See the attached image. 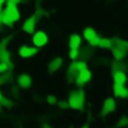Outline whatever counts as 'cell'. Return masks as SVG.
Returning <instances> with one entry per match:
<instances>
[{
	"mask_svg": "<svg viewBox=\"0 0 128 128\" xmlns=\"http://www.w3.org/2000/svg\"><path fill=\"white\" fill-rule=\"evenodd\" d=\"M113 80H114V84L124 86L126 82V75L124 72H115L113 73Z\"/></svg>",
	"mask_w": 128,
	"mask_h": 128,
	"instance_id": "15",
	"label": "cell"
},
{
	"mask_svg": "<svg viewBox=\"0 0 128 128\" xmlns=\"http://www.w3.org/2000/svg\"><path fill=\"white\" fill-rule=\"evenodd\" d=\"M100 37L98 36V35H96L93 39H91L90 41H89V44L91 45V46H94V47H96V46H98V44H99V42H100Z\"/></svg>",
	"mask_w": 128,
	"mask_h": 128,
	"instance_id": "22",
	"label": "cell"
},
{
	"mask_svg": "<svg viewBox=\"0 0 128 128\" xmlns=\"http://www.w3.org/2000/svg\"><path fill=\"white\" fill-rule=\"evenodd\" d=\"M91 79V72L86 68L84 70H82L78 76L76 77L75 79V83L78 85V86H82L83 84H85L86 82H88L89 80Z\"/></svg>",
	"mask_w": 128,
	"mask_h": 128,
	"instance_id": "7",
	"label": "cell"
},
{
	"mask_svg": "<svg viewBox=\"0 0 128 128\" xmlns=\"http://www.w3.org/2000/svg\"><path fill=\"white\" fill-rule=\"evenodd\" d=\"M81 128H88L87 126H83V127H81Z\"/></svg>",
	"mask_w": 128,
	"mask_h": 128,
	"instance_id": "28",
	"label": "cell"
},
{
	"mask_svg": "<svg viewBox=\"0 0 128 128\" xmlns=\"http://www.w3.org/2000/svg\"><path fill=\"white\" fill-rule=\"evenodd\" d=\"M17 82H18L19 87L22 89H27L31 86V78L28 74H21L18 77Z\"/></svg>",
	"mask_w": 128,
	"mask_h": 128,
	"instance_id": "11",
	"label": "cell"
},
{
	"mask_svg": "<svg viewBox=\"0 0 128 128\" xmlns=\"http://www.w3.org/2000/svg\"><path fill=\"white\" fill-rule=\"evenodd\" d=\"M3 3H5V1L0 0V13H1V7H2V4H3Z\"/></svg>",
	"mask_w": 128,
	"mask_h": 128,
	"instance_id": "27",
	"label": "cell"
},
{
	"mask_svg": "<svg viewBox=\"0 0 128 128\" xmlns=\"http://www.w3.org/2000/svg\"><path fill=\"white\" fill-rule=\"evenodd\" d=\"M12 81V75L10 72L0 74V84H7Z\"/></svg>",
	"mask_w": 128,
	"mask_h": 128,
	"instance_id": "18",
	"label": "cell"
},
{
	"mask_svg": "<svg viewBox=\"0 0 128 128\" xmlns=\"http://www.w3.org/2000/svg\"><path fill=\"white\" fill-rule=\"evenodd\" d=\"M125 70V65L123 63H120V62H117V61H114L112 63V71L113 73L115 72H123Z\"/></svg>",
	"mask_w": 128,
	"mask_h": 128,
	"instance_id": "17",
	"label": "cell"
},
{
	"mask_svg": "<svg viewBox=\"0 0 128 128\" xmlns=\"http://www.w3.org/2000/svg\"><path fill=\"white\" fill-rule=\"evenodd\" d=\"M48 42V37L47 35L42 32V31H38L34 34L33 36V43L36 47H42L45 44H47Z\"/></svg>",
	"mask_w": 128,
	"mask_h": 128,
	"instance_id": "6",
	"label": "cell"
},
{
	"mask_svg": "<svg viewBox=\"0 0 128 128\" xmlns=\"http://www.w3.org/2000/svg\"><path fill=\"white\" fill-rule=\"evenodd\" d=\"M84 101H85V94L83 89H77L70 93L69 100H68V106L72 109H83L84 107Z\"/></svg>",
	"mask_w": 128,
	"mask_h": 128,
	"instance_id": "2",
	"label": "cell"
},
{
	"mask_svg": "<svg viewBox=\"0 0 128 128\" xmlns=\"http://www.w3.org/2000/svg\"><path fill=\"white\" fill-rule=\"evenodd\" d=\"M0 105H3L5 107H10L12 105V101L8 97H1V99H0Z\"/></svg>",
	"mask_w": 128,
	"mask_h": 128,
	"instance_id": "21",
	"label": "cell"
},
{
	"mask_svg": "<svg viewBox=\"0 0 128 128\" xmlns=\"http://www.w3.org/2000/svg\"><path fill=\"white\" fill-rule=\"evenodd\" d=\"M79 54V50H70L69 51V57L71 59H76L78 57Z\"/></svg>",
	"mask_w": 128,
	"mask_h": 128,
	"instance_id": "25",
	"label": "cell"
},
{
	"mask_svg": "<svg viewBox=\"0 0 128 128\" xmlns=\"http://www.w3.org/2000/svg\"><path fill=\"white\" fill-rule=\"evenodd\" d=\"M81 44V38L77 34H72L69 36V48L70 50H79V46Z\"/></svg>",
	"mask_w": 128,
	"mask_h": 128,
	"instance_id": "10",
	"label": "cell"
},
{
	"mask_svg": "<svg viewBox=\"0 0 128 128\" xmlns=\"http://www.w3.org/2000/svg\"><path fill=\"white\" fill-rule=\"evenodd\" d=\"M12 67H13V65L10 62L9 63H1L0 62V74H4V73L10 72Z\"/></svg>",
	"mask_w": 128,
	"mask_h": 128,
	"instance_id": "19",
	"label": "cell"
},
{
	"mask_svg": "<svg viewBox=\"0 0 128 128\" xmlns=\"http://www.w3.org/2000/svg\"><path fill=\"white\" fill-rule=\"evenodd\" d=\"M61 64H62V58H61V57H56V58H54V59L48 64V67H47L48 72H49V73H54L55 71H57V70L60 68Z\"/></svg>",
	"mask_w": 128,
	"mask_h": 128,
	"instance_id": "12",
	"label": "cell"
},
{
	"mask_svg": "<svg viewBox=\"0 0 128 128\" xmlns=\"http://www.w3.org/2000/svg\"><path fill=\"white\" fill-rule=\"evenodd\" d=\"M115 107H116V102L114 100V98L110 97V98H107L104 103H103V106H102V112H101V115H107L111 112H113L115 110Z\"/></svg>",
	"mask_w": 128,
	"mask_h": 128,
	"instance_id": "5",
	"label": "cell"
},
{
	"mask_svg": "<svg viewBox=\"0 0 128 128\" xmlns=\"http://www.w3.org/2000/svg\"><path fill=\"white\" fill-rule=\"evenodd\" d=\"M87 68V65L84 61H75L73 62L69 68H68V71H67V77H68V80L69 82L71 81H75L76 77L78 76V74Z\"/></svg>",
	"mask_w": 128,
	"mask_h": 128,
	"instance_id": "4",
	"label": "cell"
},
{
	"mask_svg": "<svg viewBox=\"0 0 128 128\" xmlns=\"http://www.w3.org/2000/svg\"><path fill=\"white\" fill-rule=\"evenodd\" d=\"M83 35H84V38L89 42L91 39H93L96 36V32H95V30L93 28L87 27V28H85V30L83 32Z\"/></svg>",
	"mask_w": 128,
	"mask_h": 128,
	"instance_id": "16",
	"label": "cell"
},
{
	"mask_svg": "<svg viewBox=\"0 0 128 128\" xmlns=\"http://www.w3.org/2000/svg\"><path fill=\"white\" fill-rule=\"evenodd\" d=\"M1 15H2L1 23L10 27L13 25L14 22L18 21L20 18V14L16 6H7L6 9L1 13Z\"/></svg>",
	"mask_w": 128,
	"mask_h": 128,
	"instance_id": "3",
	"label": "cell"
},
{
	"mask_svg": "<svg viewBox=\"0 0 128 128\" xmlns=\"http://www.w3.org/2000/svg\"><path fill=\"white\" fill-rule=\"evenodd\" d=\"M0 62L1 63H9L10 62V53L6 49V46L0 43Z\"/></svg>",
	"mask_w": 128,
	"mask_h": 128,
	"instance_id": "14",
	"label": "cell"
},
{
	"mask_svg": "<svg viewBox=\"0 0 128 128\" xmlns=\"http://www.w3.org/2000/svg\"><path fill=\"white\" fill-rule=\"evenodd\" d=\"M37 53V48L35 47H29V46H22L19 49V54L22 58H28L32 57Z\"/></svg>",
	"mask_w": 128,
	"mask_h": 128,
	"instance_id": "9",
	"label": "cell"
},
{
	"mask_svg": "<svg viewBox=\"0 0 128 128\" xmlns=\"http://www.w3.org/2000/svg\"><path fill=\"white\" fill-rule=\"evenodd\" d=\"M113 91H114V94L116 97H120V98H126L127 97V89L123 86V85H117V84H114L113 86Z\"/></svg>",
	"mask_w": 128,
	"mask_h": 128,
	"instance_id": "13",
	"label": "cell"
},
{
	"mask_svg": "<svg viewBox=\"0 0 128 128\" xmlns=\"http://www.w3.org/2000/svg\"><path fill=\"white\" fill-rule=\"evenodd\" d=\"M1 97H2V95H1V93H0V99H1Z\"/></svg>",
	"mask_w": 128,
	"mask_h": 128,
	"instance_id": "29",
	"label": "cell"
},
{
	"mask_svg": "<svg viewBox=\"0 0 128 128\" xmlns=\"http://www.w3.org/2000/svg\"><path fill=\"white\" fill-rule=\"evenodd\" d=\"M58 105H59V107H60V108H62V109H67V108H69V106H68V103H67V102L60 101V102L58 103Z\"/></svg>",
	"mask_w": 128,
	"mask_h": 128,
	"instance_id": "26",
	"label": "cell"
},
{
	"mask_svg": "<svg viewBox=\"0 0 128 128\" xmlns=\"http://www.w3.org/2000/svg\"><path fill=\"white\" fill-rule=\"evenodd\" d=\"M126 124H127V119H126V117L124 116V117H122L118 122H117V124H116V127H122V126H126Z\"/></svg>",
	"mask_w": 128,
	"mask_h": 128,
	"instance_id": "23",
	"label": "cell"
},
{
	"mask_svg": "<svg viewBox=\"0 0 128 128\" xmlns=\"http://www.w3.org/2000/svg\"><path fill=\"white\" fill-rule=\"evenodd\" d=\"M47 101H48V103L51 104V105H54V104L57 103V99H56V97L53 96V95H48V96H47Z\"/></svg>",
	"mask_w": 128,
	"mask_h": 128,
	"instance_id": "24",
	"label": "cell"
},
{
	"mask_svg": "<svg viewBox=\"0 0 128 128\" xmlns=\"http://www.w3.org/2000/svg\"><path fill=\"white\" fill-rule=\"evenodd\" d=\"M36 18L34 16L28 18L24 23H23V31L28 33V34H32L33 31H34V28H35V25H36Z\"/></svg>",
	"mask_w": 128,
	"mask_h": 128,
	"instance_id": "8",
	"label": "cell"
},
{
	"mask_svg": "<svg viewBox=\"0 0 128 128\" xmlns=\"http://www.w3.org/2000/svg\"><path fill=\"white\" fill-rule=\"evenodd\" d=\"M98 46L101 49H109L110 48V39H108V38H101Z\"/></svg>",
	"mask_w": 128,
	"mask_h": 128,
	"instance_id": "20",
	"label": "cell"
},
{
	"mask_svg": "<svg viewBox=\"0 0 128 128\" xmlns=\"http://www.w3.org/2000/svg\"><path fill=\"white\" fill-rule=\"evenodd\" d=\"M128 44L126 41L119 39V38H112L110 39V49L114 55V58L117 62H120L127 53Z\"/></svg>",
	"mask_w": 128,
	"mask_h": 128,
	"instance_id": "1",
	"label": "cell"
}]
</instances>
